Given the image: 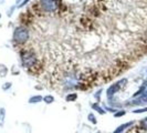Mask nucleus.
Returning a JSON list of instances; mask_svg holds the SVG:
<instances>
[{"mask_svg":"<svg viewBox=\"0 0 147 133\" xmlns=\"http://www.w3.org/2000/svg\"><path fill=\"white\" fill-rule=\"evenodd\" d=\"M125 82H126V80H122V81L115 83L114 86L110 87V88H109V90H107V96H112L114 93H116L118 90L121 89V87H122V83H125Z\"/></svg>","mask_w":147,"mask_h":133,"instance_id":"nucleus-4","label":"nucleus"},{"mask_svg":"<svg viewBox=\"0 0 147 133\" xmlns=\"http://www.w3.org/2000/svg\"><path fill=\"white\" fill-rule=\"evenodd\" d=\"M27 38H28V31L24 29V28H18V29L16 30L15 32V39L16 41H18V42H24L26 40H27Z\"/></svg>","mask_w":147,"mask_h":133,"instance_id":"nucleus-2","label":"nucleus"},{"mask_svg":"<svg viewBox=\"0 0 147 133\" xmlns=\"http://www.w3.org/2000/svg\"><path fill=\"white\" fill-rule=\"evenodd\" d=\"M93 109H96V110L98 111V112H100V113H101V114H104V111H103V109H101V108H100V107H98V105H97V104H93Z\"/></svg>","mask_w":147,"mask_h":133,"instance_id":"nucleus-11","label":"nucleus"},{"mask_svg":"<svg viewBox=\"0 0 147 133\" xmlns=\"http://www.w3.org/2000/svg\"><path fill=\"white\" fill-rule=\"evenodd\" d=\"M132 124H133V122H127V123H124V124H122V126H118L117 129H116V130H115L113 133H122V132H124L126 129H127L128 126H131Z\"/></svg>","mask_w":147,"mask_h":133,"instance_id":"nucleus-5","label":"nucleus"},{"mask_svg":"<svg viewBox=\"0 0 147 133\" xmlns=\"http://www.w3.org/2000/svg\"><path fill=\"white\" fill-rule=\"evenodd\" d=\"M76 98H78V96H76L75 93L69 94V96H66V101H74V100H76Z\"/></svg>","mask_w":147,"mask_h":133,"instance_id":"nucleus-10","label":"nucleus"},{"mask_svg":"<svg viewBox=\"0 0 147 133\" xmlns=\"http://www.w3.org/2000/svg\"><path fill=\"white\" fill-rule=\"evenodd\" d=\"M53 100H54V99H53V96H47L43 98V101L45 102V103H52Z\"/></svg>","mask_w":147,"mask_h":133,"instance_id":"nucleus-8","label":"nucleus"},{"mask_svg":"<svg viewBox=\"0 0 147 133\" xmlns=\"http://www.w3.org/2000/svg\"><path fill=\"white\" fill-rule=\"evenodd\" d=\"M3 119H5V109H0V126L3 124Z\"/></svg>","mask_w":147,"mask_h":133,"instance_id":"nucleus-9","label":"nucleus"},{"mask_svg":"<svg viewBox=\"0 0 147 133\" xmlns=\"http://www.w3.org/2000/svg\"><path fill=\"white\" fill-rule=\"evenodd\" d=\"M23 64L27 66H33V63H34V61H36V58H33V54L32 53H30V52H27L26 53V56H23Z\"/></svg>","mask_w":147,"mask_h":133,"instance_id":"nucleus-3","label":"nucleus"},{"mask_svg":"<svg viewBox=\"0 0 147 133\" xmlns=\"http://www.w3.org/2000/svg\"><path fill=\"white\" fill-rule=\"evenodd\" d=\"M145 111H147V108H145V109H140V110H135L134 112L135 113H140V112H145Z\"/></svg>","mask_w":147,"mask_h":133,"instance_id":"nucleus-14","label":"nucleus"},{"mask_svg":"<svg viewBox=\"0 0 147 133\" xmlns=\"http://www.w3.org/2000/svg\"><path fill=\"white\" fill-rule=\"evenodd\" d=\"M142 126H144L145 129H147V118H145L143 121H142Z\"/></svg>","mask_w":147,"mask_h":133,"instance_id":"nucleus-13","label":"nucleus"},{"mask_svg":"<svg viewBox=\"0 0 147 133\" xmlns=\"http://www.w3.org/2000/svg\"><path fill=\"white\" fill-rule=\"evenodd\" d=\"M41 100H42V96H32V98L29 100V102L30 103H38V102H40Z\"/></svg>","mask_w":147,"mask_h":133,"instance_id":"nucleus-6","label":"nucleus"},{"mask_svg":"<svg viewBox=\"0 0 147 133\" xmlns=\"http://www.w3.org/2000/svg\"><path fill=\"white\" fill-rule=\"evenodd\" d=\"M88 119H90V121L92 122V123H96V120L95 118H94V115L91 113V114H88Z\"/></svg>","mask_w":147,"mask_h":133,"instance_id":"nucleus-12","label":"nucleus"},{"mask_svg":"<svg viewBox=\"0 0 147 133\" xmlns=\"http://www.w3.org/2000/svg\"><path fill=\"white\" fill-rule=\"evenodd\" d=\"M124 114H125V112H124V111H122V112L116 113V114H115V117H121V115H124Z\"/></svg>","mask_w":147,"mask_h":133,"instance_id":"nucleus-15","label":"nucleus"},{"mask_svg":"<svg viewBox=\"0 0 147 133\" xmlns=\"http://www.w3.org/2000/svg\"><path fill=\"white\" fill-rule=\"evenodd\" d=\"M7 71H8V69L6 66L0 64V75H1V77H5V75L7 74Z\"/></svg>","mask_w":147,"mask_h":133,"instance_id":"nucleus-7","label":"nucleus"},{"mask_svg":"<svg viewBox=\"0 0 147 133\" xmlns=\"http://www.w3.org/2000/svg\"><path fill=\"white\" fill-rule=\"evenodd\" d=\"M140 96V98L136 100V102H135L136 104L143 103V102L147 101V81L142 86L140 90L137 92V93H135V96Z\"/></svg>","mask_w":147,"mask_h":133,"instance_id":"nucleus-1","label":"nucleus"}]
</instances>
